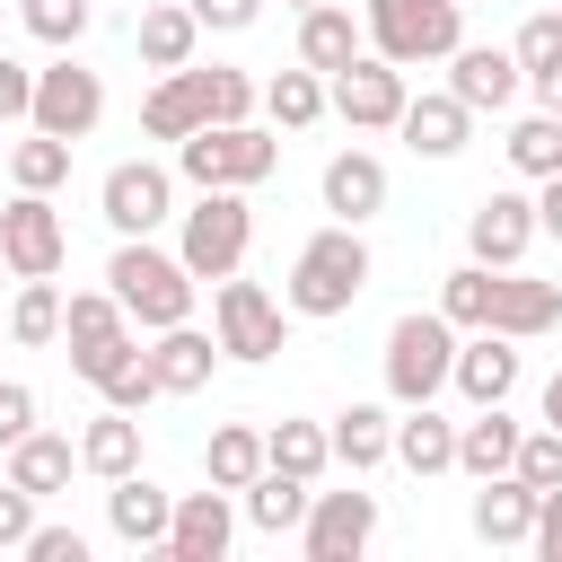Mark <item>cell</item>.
I'll use <instances>...</instances> for the list:
<instances>
[{
    "instance_id": "816d5d0a",
    "label": "cell",
    "mask_w": 562,
    "mask_h": 562,
    "mask_svg": "<svg viewBox=\"0 0 562 562\" xmlns=\"http://www.w3.org/2000/svg\"><path fill=\"white\" fill-rule=\"evenodd\" d=\"M536 237H562V167L536 184Z\"/></svg>"
},
{
    "instance_id": "5bb4252c",
    "label": "cell",
    "mask_w": 562,
    "mask_h": 562,
    "mask_svg": "<svg viewBox=\"0 0 562 562\" xmlns=\"http://www.w3.org/2000/svg\"><path fill=\"white\" fill-rule=\"evenodd\" d=\"M527 246H536V193H483V202L465 211V255H474V263L509 272Z\"/></svg>"
},
{
    "instance_id": "44dd1931",
    "label": "cell",
    "mask_w": 562,
    "mask_h": 562,
    "mask_svg": "<svg viewBox=\"0 0 562 562\" xmlns=\"http://www.w3.org/2000/svg\"><path fill=\"white\" fill-rule=\"evenodd\" d=\"M369 53V35H360V18L342 9V0H316V9H299V61L307 70H342V61H360Z\"/></svg>"
},
{
    "instance_id": "9c48e42d",
    "label": "cell",
    "mask_w": 562,
    "mask_h": 562,
    "mask_svg": "<svg viewBox=\"0 0 562 562\" xmlns=\"http://www.w3.org/2000/svg\"><path fill=\"white\" fill-rule=\"evenodd\" d=\"M97 211H105V228H114V237H149V228H167V220H176V176H167L158 158H123V167H105Z\"/></svg>"
},
{
    "instance_id": "ac0fdd59",
    "label": "cell",
    "mask_w": 562,
    "mask_h": 562,
    "mask_svg": "<svg viewBox=\"0 0 562 562\" xmlns=\"http://www.w3.org/2000/svg\"><path fill=\"white\" fill-rule=\"evenodd\" d=\"M167 518H176V492H158L140 465L105 483V527H114V544L149 553V544H167Z\"/></svg>"
},
{
    "instance_id": "484cf974",
    "label": "cell",
    "mask_w": 562,
    "mask_h": 562,
    "mask_svg": "<svg viewBox=\"0 0 562 562\" xmlns=\"http://www.w3.org/2000/svg\"><path fill=\"white\" fill-rule=\"evenodd\" d=\"M536 483H518V474H483V492H474V536L483 544H527V527H536Z\"/></svg>"
},
{
    "instance_id": "d6a6232c",
    "label": "cell",
    "mask_w": 562,
    "mask_h": 562,
    "mask_svg": "<svg viewBox=\"0 0 562 562\" xmlns=\"http://www.w3.org/2000/svg\"><path fill=\"white\" fill-rule=\"evenodd\" d=\"M263 114H272V132H307L316 114H325V70H272L263 79Z\"/></svg>"
},
{
    "instance_id": "f35d334b",
    "label": "cell",
    "mask_w": 562,
    "mask_h": 562,
    "mask_svg": "<svg viewBox=\"0 0 562 562\" xmlns=\"http://www.w3.org/2000/svg\"><path fill=\"white\" fill-rule=\"evenodd\" d=\"M140 132H149V140H184V132H202V114H193V97L176 88V70H158V88H149V105H140Z\"/></svg>"
},
{
    "instance_id": "4316f807",
    "label": "cell",
    "mask_w": 562,
    "mask_h": 562,
    "mask_svg": "<svg viewBox=\"0 0 562 562\" xmlns=\"http://www.w3.org/2000/svg\"><path fill=\"white\" fill-rule=\"evenodd\" d=\"M325 439H334V465L369 474V465H386V448H395V413H386V404H342V413L325 422Z\"/></svg>"
},
{
    "instance_id": "e0dca14e",
    "label": "cell",
    "mask_w": 562,
    "mask_h": 562,
    "mask_svg": "<svg viewBox=\"0 0 562 562\" xmlns=\"http://www.w3.org/2000/svg\"><path fill=\"white\" fill-rule=\"evenodd\" d=\"M518 88H527V79H518V53H501V44H457V53H448V97H457L465 114H501Z\"/></svg>"
},
{
    "instance_id": "9a60e30c",
    "label": "cell",
    "mask_w": 562,
    "mask_h": 562,
    "mask_svg": "<svg viewBox=\"0 0 562 562\" xmlns=\"http://www.w3.org/2000/svg\"><path fill=\"white\" fill-rule=\"evenodd\" d=\"M237 544V509H228V492L211 483V492H176V518H167V562H220Z\"/></svg>"
},
{
    "instance_id": "db71d44e",
    "label": "cell",
    "mask_w": 562,
    "mask_h": 562,
    "mask_svg": "<svg viewBox=\"0 0 562 562\" xmlns=\"http://www.w3.org/2000/svg\"><path fill=\"white\" fill-rule=\"evenodd\" d=\"M536 413H544V422H553V430H562V369H553V378H544V404H536Z\"/></svg>"
},
{
    "instance_id": "ffe728a7",
    "label": "cell",
    "mask_w": 562,
    "mask_h": 562,
    "mask_svg": "<svg viewBox=\"0 0 562 562\" xmlns=\"http://www.w3.org/2000/svg\"><path fill=\"white\" fill-rule=\"evenodd\" d=\"M553 325H562V281H527V272L509 263L501 290H492V334L536 342V334H553Z\"/></svg>"
},
{
    "instance_id": "e575fe53",
    "label": "cell",
    "mask_w": 562,
    "mask_h": 562,
    "mask_svg": "<svg viewBox=\"0 0 562 562\" xmlns=\"http://www.w3.org/2000/svg\"><path fill=\"white\" fill-rule=\"evenodd\" d=\"M263 465H281V474H299V483H316V474L334 465L325 422H272V430H263Z\"/></svg>"
},
{
    "instance_id": "2e32d148",
    "label": "cell",
    "mask_w": 562,
    "mask_h": 562,
    "mask_svg": "<svg viewBox=\"0 0 562 562\" xmlns=\"http://www.w3.org/2000/svg\"><path fill=\"white\" fill-rule=\"evenodd\" d=\"M518 342L509 334H492V325H474V342H457V360H448V386L465 395V404H509L518 395Z\"/></svg>"
},
{
    "instance_id": "8fae6325",
    "label": "cell",
    "mask_w": 562,
    "mask_h": 562,
    "mask_svg": "<svg viewBox=\"0 0 562 562\" xmlns=\"http://www.w3.org/2000/svg\"><path fill=\"white\" fill-rule=\"evenodd\" d=\"M404 70L386 61V53H360V61H342L334 79H325V105L351 123V132H395V114H404Z\"/></svg>"
},
{
    "instance_id": "8992f818",
    "label": "cell",
    "mask_w": 562,
    "mask_h": 562,
    "mask_svg": "<svg viewBox=\"0 0 562 562\" xmlns=\"http://www.w3.org/2000/svg\"><path fill=\"white\" fill-rule=\"evenodd\" d=\"M448 360H457V325L439 307H413L386 325V395L395 404H430L448 386Z\"/></svg>"
},
{
    "instance_id": "ab89813d",
    "label": "cell",
    "mask_w": 562,
    "mask_h": 562,
    "mask_svg": "<svg viewBox=\"0 0 562 562\" xmlns=\"http://www.w3.org/2000/svg\"><path fill=\"white\" fill-rule=\"evenodd\" d=\"M18 18H26V35L53 44V53H70V44L88 35V0H18Z\"/></svg>"
},
{
    "instance_id": "f907efd6",
    "label": "cell",
    "mask_w": 562,
    "mask_h": 562,
    "mask_svg": "<svg viewBox=\"0 0 562 562\" xmlns=\"http://www.w3.org/2000/svg\"><path fill=\"white\" fill-rule=\"evenodd\" d=\"M527 544H536V562H562V483L536 501V527H527Z\"/></svg>"
},
{
    "instance_id": "f1b7e54d",
    "label": "cell",
    "mask_w": 562,
    "mask_h": 562,
    "mask_svg": "<svg viewBox=\"0 0 562 562\" xmlns=\"http://www.w3.org/2000/svg\"><path fill=\"white\" fill-rule=\"evenodd\" d=\"M132 44H140V61H149V70H184V61H193V44H202V18H193L184 0H158V9H140Z\"/></svg>"
},
{
    "instance_id": "603a6c76",
    "label": "cell",
    "mask_w": 562,
    "mask_h": 562,
    "mask_svg": "<svg viewBox=\"0 0 562 562\" xmlns=\"http://www.w3.org/2000/svg\"><path fill=\"white\" fill-rule=\"evenodd\" d=\"M176 88L193 97V114H202V123H246V114L263 105V88H255L246 70H228V61H211V70H202V61H184V70H176Z\"/></svg>"
},
{
    "instance_id": "d6986e66",
    "label": "cell",
    "mask_w": 562,
    "mask_h": 562,
    "mask_svg": "<svg viewBox=\"0 0 562 562\" xmlns=\"http://www.w3.org/2000/svg\"><path fill=\"white\" fill-rule=\"evenodd\" d=\"M140 360H149L158 395H202V386H211V369H220V342H211V334H193V316H184V325H158V342H149Z\"/></svg>"
},
{
    "instance_id": "277c9868",
    "label": "cell",
    "mask_w": 562,
    "mask_h": 562,
    "mask_svg": "<svg viewBox=\"0 0 562 562\" xmlns=\"http://www.w3.org/2000/svg\"><path fill=\"white\" fill-rule=\"evenodd\" d=\"M360 35L395 70H422V61H448L465 44V0H369L360 9Z\"/></svg>"
},
{
    "instance_id": "ba28073f",
    "label": "cell",
    "mask_w": 562,
    "mask_h": 562,
    "mask_svg": "<svg viewBox=\"0 0 562 562\" xmlns=\"http://www.w3.org/2000/svg\"><path fill=\"white\" fill-rule=\"evenodd\" d=\"M211 342L228 351V360H272L281 342H290V307L263 290V281H220L211 290Z\"/></svg>"
},
{
    "instance_id": "60d3db41",
    "label": "cell",
    "mask_w": 562,
    "mask_h": 562,
    "mask_svg": "<svg viewBox=\"0 0 562 562\" xmlns=\"http://www.w3.org/2000/svg\"><path fill=\"white\" fill-rule=\"evenodd\" d=\"M9 334H18V342H53V334H61V290H53V281H18Z\"/></svg>"
},
{
    "instance_id": "f5cc1de1",
    "label": "cell",
    "mask_w": 562,
    "mask_h": 562,
    "mask_svg": "<svg viewBox=\"0 0 562 562\" xmlns=\"http://www.w3.org/2000/svg\"><path fill=\"white\" fill-rule=\"evenodd\" d=\"M527 88H536V105H544V114H562V70H536Z\"/></svg>"
},
{
    "instance_id": "bcb514c9",
    "label": "cell",
    "mask_w": 562,
    "mask_h": 562,
    "mask_svg": "<svg viewBox=\"0 0 562 562\" xmlns=\"http://www.w3.org/2000/svg\"><path fill=\"white\" fill-rule=\"evenodd\" d=\"M18 553H26V562H88V536H79V527H35Z\"/></svg>"
},
{
    "instance_id": "836d02e7",
    "label": "cell",
    "mask_w": 562,
    "mask_h": 562,
    "mask_svg": "<svg viewBox=\"0 0 562 562\" xmlns=\"http://www.w3.org/2000/svg\"><path fill=\"white\" fill-rule=\"evenodd\" d=\"M9 184L18 193H61L70 184V140H53V132L26 123V140H9Z\"/></svg>"
},
{
    "instance_id": "4dcf8cb0",
    "label": "cell",
    "mask_w": 562,
    "mask_h": 562,
    "mask_svg": "<svg viewBox=\"0 0 562 562\" xmlns=\"http://www.w3.org/2000/svg\"><path fill=\"white\" fill-rule=\"evenodd\" d=\"M79 465H88L97 483H114V474H132V465H140V422L105 404V413H97V422L79 430Z\"/></svg>"
},
{
    "instance_id": "52a82bcc",
    "label": "cell",
    "mask_w": 562,
    "mask_h": 562,
    "mask_svg": "<svg viewBox=\"0 0 562 562\" xmlns=\"http://www.w3.org/2000/svg\"><path fill=\"white\" fill-rule=\"evenodd\" d=\"M61 342H70V369H79L88 386H105L123 360H140L132 316H123L114 290H70V299H61Z\"/></svg>"
},
{
    "instance_id": "ee69618b",
    "label": "cell",
    "mask_w": 562,
    "mask_h": 562,
    "mask_svg": "<svg viewBox=\"0 0 562 562\" xmlns=\"http://www.w3.org/2000/svg\"><path fill=\"white\" fill-rule=\"evenodd\" d=\"M97 395H105V404H114V413H140V404H149V395H158V378H149V360H123V369H114V378H105V386H97Z\"/></svg>"
},
{
    "instance_id": "f546056e",
    "label": "cell",
    "mask_w": 562,
    "mask_h": 562,
    "mask_svg": "<svg viewBox=\"0 0 562 562\" xmlns=\"http://www.w3.org/2000/svg\"><path fill=\"white\" fill-rule=\"evenodd\" d=\"M386 457H404L413 474H448L457 465V422L448 413H430V404H404V422H395V448Z\"/></svg>"
},
{
    "instance_id": "4fadbf2b",
    "label": "cell",
    "mask_w": 562,
    "mask_h": 562,
    "mask_svg": "<svg viewBox=\"0 0 562 562\" xmlns=\"http://www.w3.org/2000/svg\"><path fill=\"white\" fill-rule=\"evenodd\" d=\"M369 536H378V492H307V518H299L307 562H360Z\"/></svg>"
},
{
    "instance_id": "3957f363",
    "label": "cell",
    "mask_w": 562,
    "mask_h": 562,
    "mask_svg": "<svg viewBox=\"0 0 562 562\" xmlns=\"http://www.w3.org/2000/svg\"><path fill=\"white\" fill-rule=\"evenodd\" d=\"M105 290L123 299V316H132V325H149V334H158V325H184V316H193V290H202V281H193L167 246L123 237V246H114V263H105Z\"/></svg>"
},
{
    "instance_id": "7bdbcfd3",
    "label": "cell",
    "mask_w": 562,
    "mask_h": 562,
    "mask_svg": "<svg viewBox=\"0 0 562 562\" xmlns=\"http://www.w3.org/2000/svg\"><path fill=\"white\" fill-rule=\"evenodd\" d=\"M518 79H536V70H562V9H536L527 26H518Z\"/></svg>"
},
{
    "instance_id": "6da1fadb",
    "label": "cell",
    "mask_w": 562,
    "mask_h": 562,
    "mask_svg": "<svg viewBox=\"0 0 562 562\" xmlns=\"http://www.w3.org/2000/svg\"><path fill=\"white\" fill-rule=\"evenodd\" d=\"M360 290H369V246H360L351 220H334V228H316V237L299 246V263H290V281H281V307H290V316H342Z\"/></svg>"
},
{
    "instance_id": "7a4b0ae2",
    "label": "cell",
    "mask_w": 562,
    "mask_h": 562,
    "mask_svg": "<svg viewBox=\"0 0 562 562\" xmlns=\"http://www.w3.org/2000/svg\"><path fill=\"white\" fill-rule=\"evenodd\" d=\"M246 246H255V211L237 184H202L193 211H176V263L193 281H228L246 272Z\"/></svg>"
},
{
    "instance_id": "d590c367",
    "label": "cell",
    "mask_w": 562,
    "mask_h": 562,
    "mask_svg": "<svg viewBox=\"0 0 562 562\" xmlns=\"http://www.w3.org/2000/svg\"><path fill=\"white\" fill-rule=\"evenodd\" d=\"M307 492H316V483H299V474H281V465H263V474L246 483V518H255L263 536H290V527L307 518Z\"/></svg>"
},
{
    "instance_id": "681fc988",
    "label": "cell",
    "mask_w": 562,
    "mask_h": 562,
    "mask_svg": "<svg viewBox=\"0 0 562 562\" xmlns=\"http://www.w3.org/2000/svg\"><path fill=\"white\" fill-rule=\"evenodd\" d=\"M202 26H220V35H246L255 18H263V0H184Z\"/></svg>"
},
{
    "instance_id": "5b68a950",
    "label": "cell",
    "mask_w": 562,
    "mask_h": 562,
    "mask_svg": "<svg viewBox=\"0 0 562 562\" xmlns=\"http://www.w3.org/2000/svg\"><path fill=\"white\" fill-rule=\"evenodd\" d=\"M281 167V140L272 132H255V123H202V132H184L176 140V176L202 193V184H263Z\"/></svg>"
},
{
    "instance_id": "c3c4849f",
    "label": "cell",
    "mask_w": 562,
    "mask_h": 562,
    "mask_svg": "<svg viewBox=\"0 0 562 562\" xmlns=\"http://www.w3.org/2000/svg\"><path fill=\"white\" fill-rule=\"evenodd\" d=\"M26 430H35V386L0 378V448H9V439H26Z\"/></svg>"
},
{
    "instance_id": "7402d4cb",
    "label": "cell",
    "mask_w": 562,
    "mask_h": 562,
    "mask_svg": "<svg viewBox=\"0 0 562 562\" xmlns=\"http://www.w3.org/2000/svg\"><path fill=\"white\" fill-rule=\"evenodd\" d=\"M395 132H404V149H413V158H457V149H465V132H474V114L439 88V97H404Z\"/></svg>"
},
{
    "instance_id": "8d00e7d4",
    "label": "cell",
    "mask_w": 562,
    "mask_h": 562,
    "mask_svg": "<svg viewBox=\"0 0 562 562\" xmlns=\"http://www.w3.org/2000/svg\"><path fill=\"white\" fill-rule=\"evenodd\" d=\"M501 149H509V167H518L527 184H544V176L562 167V114H544V105H536L527 123H509V140H501Z\"/></svg>"
},
{
    "instance_id": "1f68e13d",
    "label": "cell",
    "mask_w": 562,
    "mask_h": 562,
    "mask_svg": "<svg viewBox=\"0 0 562 562\" xmlns=\"http://www.w3.org/2000/svg\"><path fill=\"white\" fill-rule=\"evenodd\" d=\"M202 474H211L220 492H246V483L263 474V430H255V422H220L211 448H202Z\"/></svg>"
},
{
    "instance_id": "83f0119b",
    "label": "cell",
    "mask_w": 562,
    "mask_h": 562,
    "mask_svg": "<svg viewBox=\"0 0 562 562\" xmlns=\"http://www.w3.org/2000/svg\"><path fill=\"white\" fill-rule=\"evenodd\" d=\"M509 457H518V422H509V404H474V422H457V474H509Z\"/></svg>"
},
{
    "instance_id": "74e56055",
    "label": "cell",
    "mask_w": 562,
    "mask_h": 562,
    "mask_svg": "<svg viewBox=\"0 0 562 562\" xmlns=\"http://www.w3.org/2000/svg\"><path fill=\"white\" fill-rule=\"evenodd\" d=\"M492 290H501V272H492V263H457V272H448V290H439V316H448L457 334H474V325H492Z\"/></svg>"
},
{
    "instance_id": "b9f144b4",
    "label": "cell",
    "mask_w": 562,
    "mask_h": 562,
    "mask_svg": "<svg viewBox=\"0 0 562 562\" xmlns=\"http://www.w3.org/2000/svg\"><path fill=\"white\" fill-rule=\"evenodd\" d=\"M509 474H518V483H536V492H553V483H562V430H553V422H544V430H518Z\"/></svg>"
},
{
    "instance_id": "d4e9b609",
    "label": "cell",
    "mask_w": 562,
    "mask_h": 562,
    "mask_svg": "<svg viewBox=\"0 0 562 562\" xmlns=\"http://www.w3.org/2000/svg\"><path fill=\"white\" fill-rule=\"evenodd\" d=\"M0 457H9V483H18V492L53 501V492L70 483V465H79V439H61V430H26V439H9Z\"/></svg>"
},
{
    "instance_id": "11a10c76",
    "label": "cell",
    "mask_w": 562,
    "mask_h": 562,
    "mask_svg": "<svg viewBox=\"0 0 562 562\" xmlns=\"http://www.w3.org/2000/svg\"><path fill=\"white\" fill-rule=\"evenodd\" d=\"M281 9H316V0H281Z\"/></svg>"
},
{
    "instance_id": "cb8c5ba5",
    "label": "cell",
    "mask_w": 562,
    "mask_h": 562,
    "mask_svg": "<svg viewBox=\"0 0 562 562\" xmlns=\"http://www.w3.org/2000/svg\"><path fill=\"white\" fill-rule=\"evenodd\" d=\"M325 211L334 220H378L386 211V167L369 158V149H342V158H325Z\"/></svg>"
},
{
    "instance_id": "7c38bea8",
    "label": "cell",
    "mask_w": 562,
    "mask_h": 562,
    "mask_svg": "<svg viewBox=\"0 0 562 562\" xmlns=\"http://www.w3.org/2000/svg\"><path fill=\"white\" fill-rule=\"evenodd\" d=\"M61 255H70V228H61L53 193H18V202L0 211V263H9L18 281H53Z\"/></svg>"
},
{
    "instance_id": "9f6ffc18",
    "label": "cell",
    "mask_w": 562,
    "mask_h": 562,
    "mask_svg": "<svg viewBox=\"0 0 562 562\" xmlns=\"http://www.w3.org/2000/svg\"><path fill=\"white\" fill-rule=\"evenodd\" d=\"M0 132H9V123H0Z\"/></svg>"
},
{
    "instance_id": "7dc6e473",
    "label": "cell",
    "mask_w": 562,
    "mask_h": 562,
    "mask_svg": "<svg viewBox=\"0 0 562 562\" xmlns=\"http://www.w3.org/2000/svg\"><path fill=\"white\" fill-rule=\"evenodd\" d=\"M26 105H35V70L0 53V123H26Z\"/></svg>"
},
{
    "instance_id": "f6af8a7d",
    "label": "cell",
    "mask_w": 562,
    "mask_h": 562,
    "mask_svg": "<svg viewBox=\"0 0 562 562\" xmlns=\"http://www.w3.org/2000/svg\"><path fill=\"white\" fill-rule=\"evenodd\" d=\"M35 536V492H18L9 474H0V553H18Z\"/></svg>"
},
{
    "instance_id": "30bf717a",
    "label": "cell",
    "mask_w": 562,
    "mask_h": 562,
    "mask_svg": "<svg viewBox=\"0 0 562 562\" xmlns=\"http://www.w3.org/2000/svg\"><path fill=\"white\" fill-rule=\"evenodd\" d=\"M97 114H105V79H97V70H79L70 53L35 70V105H26L35 132H53V140H88Z\"/></svg>"
}]
</instances>
